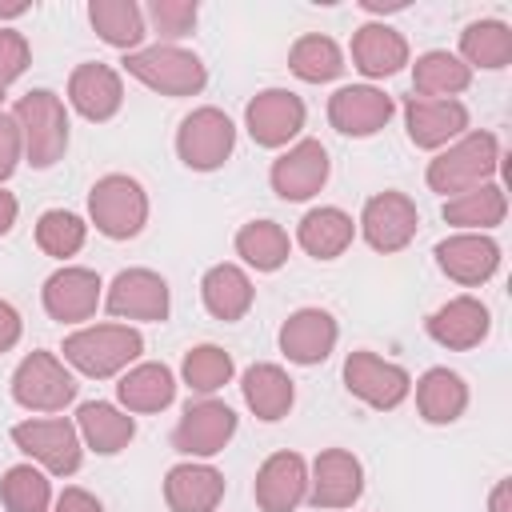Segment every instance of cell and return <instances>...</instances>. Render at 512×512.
<instances>
[{
  "label": "cell",
  "instance_id": "obj_1",
  "mask_svg": "<svg viewBox=\"0 0 512 512\" xmlns=\"http://www.w3.org/2000/svg\"><path fill=\"white\" fill-rule=\"evenodd\" d=\"M500 168V140L492 132H464L460 140H452L448 148H440L432 160H428V188L440 192L444 200L448 196H460L468 188H480L496 176Z\"/></svg>",
  "mask_w": 512,
  "mask_h": 512
},
{
  "label": "cell",
  "instance_id": "obj_2",
  "mask_svg": "<svg viewBox=\"0 0 512 512\" xmlns=\"http://www.w3.org/2000/svg\"><path fill=\"white\" fill-rule=\"evenodd\" d=\"M64 364H72L80 376L108 380L120 376L132 360L144 352V336L132 324H88L64 336Z\"/></svg>",
  "mask_w": 512,
  "mask_h": 512
},
{
  "label": "cell",
  "instance_id": "obj_3",
  "mask_svg": "<svg viewBox=\"0 0 512 512\" xmlns=\"http://www.w3.org/2000/svg\"><path fill=\"white\" fill-rule=\"evenodd\" d=\"M12 120L20 128L24 140V160L32 168H52L56 160H64L68 148V112L64 100L52 88H32L16 100Z\"/></svg>",
  "mask_w": 512,
  "mask_h": 512
},
{
  "label": "cell",
  "instance_id": "obj_4",
  "mask_svg": "<svg viewBox=\"0 0 512 512\" xmlns=\"http://www.w3.org/2000/svg\"><path fill=\"white\" fill-rule=\"evenodd\" d=\"M120 64L132 80H140L144 88H152L160 96H196L208 84L204 60L180 44H152V48L124 52Z\"/></svg>",
  "mask_w": 512,
  "mask_h": 512
},
{
  "label": "cell",
  "instance_id": "obj_5",
  "mask_svg": "<svg viewBox=\"0 0 512 512\" xmlns=\"http://www.w3.org/2000/svg\"><path fill=\"white\" fill-rule=\"evenodd\" d=\"M88 216L100 236L132 240L148 224V192L140 188V180H132L124 172H108L88 192Z\"/></svg>",
  "mask_w": 512,
  "mask_h": 512
},
{
  "label": "cell",
  "instance_id": "obj_6",
  "mask_svg": "<svg viewBox=\"0 0 512 512\" xmlns=\"http://www.w3.org/2000/svg\"><path fill=\"white\" fill-rule=\"evenodd\" d=\"M76 376L56 352H28L12 372V400L28 412H64L76 400Z\"/></svg>",
  "mask_w": 512,
  "mask_h": 512
},
{
  "label": "cell",
  "instance_id": "obj_7",
  "mask_svg": "<svg viewBox=\"0 0 512 512\" xmlns=\"http://www.w3.org/2000/svg\"><path fill=\"white\" fill-rule=\"evenodd\" d=\"M12 444L52 476H72L84 464V444L68 416L20 420V424H12Z\"/></svg>",
  "mask_w": 512,
  "mask_h": 512
},
{
  "label": "cell",
  "instance_id": "obj_8",
  "mask_svg": "<svg viewBox=\"0 0 512 512\" xmlns=\"http://www.w3.org/2000/svg\"><path fill=\"white\" fill-rule=\"evenodd\" d=\"M232 148H236V124L228 120V112L212 104L192 108L176 128V156L192 172H216L232 156Z\"/></svg>",
  "mask_w": 512,
  "mask_h": 512
},
{
  "label": "cell",
  "instance_id": "obj_9",
  "mask_svg": "<svg viewBox=\"0 0 512 512\" xmlns=\"http://www.w3.org/2000/svg\"><path fill=\"white\" fill-rule=\"evenodd\" d=\"M344 388L360 404H368L376 412H392V408H400L408 400L412 376L400 364H392V360H384V356H376L368 348H356L344 360Z\"/></svg>",
  "mask_w": 512,
  "mask_h": 512
},
{
  "label": "cell",
  "instance_id": "obj_10",
  "mask_svg": "<svg viewBox=\"0 0 512 512\" xmlns=\"http://www.w3.org/2000/svg\"><path fill=\"white\" fill-rule=\"evenodd\" d=\"M360 236L368 240V248L392 256L400 248H408L416 240V228H420V212H416V200L388 188V192H376L364 200L360 208V220H356Z\"/></svg>",
  "mask_w": 512,
  "mask_h": 512
},
{
  "label": "cell",
  "instance_id": "obj_11",
  "mask_svg": "<svg viewBox=\"0 0 512 512\" xmlns=\"http://www.w3.org/2000/svg\"><path fill=\"white\" fill-rule=\"evenodd\" d=\"M236 424L240 420L224 400H212V396L192 400L172 428V448L188 460H208L228 448V440L236 436Z\"/></svg>",
  "mask_w": 512,
  "mask_h": 512
},
{
  "label": "cell",
  "instance_id": "obj_12",
  "mask_svg": "<svg viewBox=\"0 0 512 512\" xmlns=\"http://www.w3.org/2000/svg\"><path fill=\"white\" fill-rule=\"evenodd\" d=\"M104 308L116 320H144V324H160L168 320L172 296H168V280L152 268H124L116 272V280L104 292Z\"/></svg>",
  "mask_w": 512,
  "mask_h": 512
},
{
  "label": "cell",
  "instance_id": "obj_13",
  "mask_svg": "<svg viewBox=\"0 0 512 512\" xmlns=\"http://www.w3.org/2000/svg\"><path fill=\"white\" fill-rule=\"evenodd\" d=\"M304 120H308V108L288 88H264L244 108V128H248L252 144H260V148H284V144H292L300 136Z\"/></svg>",
  "mask_w": 512,
  "mask_h": 512
},
{
  "label": "cell",
  "instance_id": "obj_14",
  "mask_svg": "<svg viewBox=\"0 0 512 512\" xmlns=\"http://www.w3.org/2000/svg\"><path fill=\"white\" fill-rule=\"evenodd\" d=\"M328 172H332V160H328V148L312 136L288 144V152H280L268 168V184L280 200H312L324 184H328Z\"/></svg>",
  "mask_w": 512,
  "mask_h": 512
},
{
  "label": "cell",
  "instance_id": "obj_15",
  "mask_svg": "<svg viewBox=\"0 0 512 512\" xmlns=\"http://www.w3.org/2000/svg\"><path fill=\"white\" fill-rule=\"evenodd\" d=\"M392 112H396V100L372 84H344L328 96V124L352 140L376 136L392 120Z\"/></svg>",
  "mask_w": 512,
  "mask_h": 512
},
{
  "label": "cell",
  "instance_id": "obj_16",
  "mask_svg": "<svg viewBox=\"0 0 512 512\" xmlns=\"http://www.w3.org/2000/svg\"><path fill=\"white\" fill-rule=\"evenodd\" d=\"M364 496V464L348 448H324L308 472V500L316 508H352Z\"/></svg>",
  "mask_w": 512,
  "mask_h": 512
},
{
  "label": "cell",
  "instance_id": "obj_17",
  "mask_svg": "<svg viewBox=\"0 0 512 512\" xmlns=\"http://www.w3.org/2000/svg\"><path fill=\"white\" fill-rule=\"evenodd\" d=\"M436 264L448 280L464 288H480L500 268V244L488 232H456L436 244Z\"/></svg>",
  "mask_w": 512,
  "mask_h": 512
},
{
  "label": "cell",
  "instance_id": "obj_18",
  "mask_svg": "<svg viewBox=\"0 0 512 512\" xmlns=\"http://www.w3.org/2000/svg\"><path fill=\"white\" fill-rule=\"evenodd\" d=\"M104 284H100V276L92 272V268H80V264H64V268H56L48 280H44V288H40V304H44V312L52 316V320H60V324H80V320H88L92 312H96V304H100V292Z\"/></svg>",
  "mask_w": 512,
  "mask_h": 512
},
{
  "label": "cell",
  "instance_id": "obj_19",
  "mask_svg": "<svg viewBox=\"0 0 512 512\" xmlns=\"http://www.w3.org/2000/svg\"><path fill=\"white\" fill-rule=\"evenodd\" d=\"M260 512H296L308 500V464L300 452H272L252 484Z\"/></svg>",
  "mask_w": 512,
  "mask_h": 512
},
{
  "label": "cell",
  "instance_id": "obj_20",
  "mask_svg": "<svg viewBox=\"0 0 512 512\" xmlns=\"http://www.w3.org/2000/svg\"><path fill=\"white\" fill-rule=\"evenodd\" d=\"M404 124H408V140L424 152H440L452 140H460L468 132V108L460 100H424V96H408L404 100Z\"/></svg>",
  "mask_w": 512,
  "mask_h": 512
},
{
  "label": "cell",
  "instance_id": "obj_21",
  "mask_svg": "<svg viewBox=\"0 0 512 512\" xmlns=\"http://www.w3.org/2000/svg\"><path fill=\"white\" fill-rule=\"evenodd\" d=\"M424 328H428V336H432L440 348H448V352H468V348H476V344L488 340V332H492V312H488V304L476 300V296H452L448 304H440V308L424 320Z\"/></svg>",
  "mask_w": 512,
  "mask_h": 512
},
{
  "label": "cell",
  "instance_id": "obj_22",
  "mask_svg": "<svg viewBox=\"0 0 512 512\" xmlns=\"http://www.w3.org/2000/svg\"><path fill=\"white\" fill-rule=\"evenodd\" d=\"M280 352L292 360V364H324L340 340V324L332 312L324 308H296L284 324H280Z\"/></svg>",
  "mask_w": 512,
  "mask_h": 512
},
{
  "label": "cell",
  "instance_id": "obj_23",
  "mask_svg": "<svg viewBox=\"0 0 512 512\" xmlns=\"http://www.w3.org/2000/svg\"><path fill=\"white\" fill-rule=\"evenodd\" d=\"M68 104L92 120V124H104L112 120L120 108H124V84H120V72L100 64V60H84L72 68L68 76Z\"/></svg>",
  "mask_w": 512,
  "mask_h": 512
},
{
  "label": "cell",
  "instance_id": "obj_24",
  "mask_svg": "<svg viewBox=\"0 0 512 512\" xmlns=\"http://www.w3.org/2000/svg\"><path fill=\"white\" fill-rule=\"evenodd\" d=\"M224 500V472L200 460L172 464L164 476V504L172 512H216Z\"/></svg>",
  "mask_w": 512,
  "mask_h": 512
},
{
  "label": "cell",
  "instance_id": "obj_25",
  "mask_svg": "<svg viewBox=\"0 0 512 512\" xmlns=\"http://www.w3.org/2000/svg\"><path fill=\"white\" fill-rule=\"evenodd\" d=\"M408 64V40L392 28V24H360L352 32V68L368 80H384L396 76Z\"/></svg>",
  "mask_w": 512,
  "mask_h": 512
},
{
  "label": "cell",
  "instance_id": "obj_26",
  "mask_svg": "<svg viewBox=\"0 0 512 512\" xmlns=\"http://www.w3.org/2000/svg\"><path fill=\"white\" fill-rule=\"evenodd\" d=\"M76 432H80V444L92 448L96 456H116V452H124L132 444L136 420L120 404L88 400V404L76 408Z\"/></svg>",
  "mask_w": 512,
  "mask_h": 512
},
{
  "label": "cell",
  "instance_id": "obj_27",
  "mask_svg": "<svg viewBox=\"0 0 512 512\" xmlns=\"http://www.w3.org/2000/svg\"><path fill=\"white\" fill-rule=\"evenodd\" d=\"M356 236V224L344 208L336 204H320V208H308L296 224V244L312 256V260H336L348 252Z\"/></svg>",
  "mask_w": 512,
  "mask_h": 512
},
{
  "label": "cell",
  "instance_id": "obj_28",
  "mask_svg": "<svg viewBox=\"0 0 512 512\" xmlns=\"http://www.w3.org/2000/svg\"><path fill=\"white\" fill-rule=\"evenodd\" d=\"M116 400L124 412H164L176 400V376L160 360L132 364L116 380Z\"/></svg>",
  "mask_w": 512,
  "mask_h": 512
},
{
  "label": "cell",
  "instance_id": "obj_29",
  "mask_svg": "<svg viewBox=\"0 0 512 512\" xmlns=\"http://www.w3.org/2000/svg\"><path fill=\"white\" fill-rule=\"evenodd\" d=\"M200 300H204L208 316H216L224 324H236V320L248 316V308L256 300V288H252V280L240 264H212L200 280Z\"/></svg>",
  "mask_w": 512,
  "mask_h": 512
},
{
  "label": "cell",
  "instance_id": "obj_30",
  "mask_svg": "<svg viewBox=\"0 0 512 512\" xmlns=\"http://www.w3.org/2000/svg\"><path fill=\"white\" fill-rule=\"evenodd\" d=\"M240 392H244V404L252 408V416H256V420H268V424L284 420L288 408H292V400H296L292 376H288L280 364H268V360L252 364V368L240 376Z\"/></svg>",
  "mask_w": 512,
  "mask_h": 512
},
{
  "label": "cell",
  "instance_id": "obj_31",
  "mask_svg": "<svg viewBox=\"0 0 512 512\" xmlns=\"http://www.w3.org/2000/svg\"><path fill=\"white\" fill-rule=\"evenodd\" d=\"M468 408V384L452 368H428L416 380V412L424 424H456Z\"/></svg>",
  "mask_w": 512,
  "mask_h": 512
},
{
  "label": "cell",
  "instance_id": "obj_32",
  "mask_svg": "<svg viewBox=\"0 0 512 512\" xmlns=\"http://www.w3.org/2000/svg\"><path fill=\"white\" fill-rule=\"evenodd\" d=\"M468 84H472V68L448 48H432V52L416 56V64H412V96L456 100Z\"/></svg>",
  "mask_w": 512,
  "mask_h": 512
},
{
  "label": "cell",
  "instance_id": "obj_33",
  "mask_svg": "<svg viewBox=\"0 0 512 512\" xmlns=\"http://www.w3.org/2000/svg\"><path fill=\"white\" fill-rule=\"evenodd\" d=\"M88 24L96 28V36L120 52H136L148 36L144 24V8L136 0H92L88 4Z\"/></svg>",
  "mask_w": 512,
  "mask_h": 512
},
{
  "label": "cell",
  "instance_id": "obj_34",
  "mask_svg": "<svg viewBox=\"0 0 512 512\" xmlns=\"http://www.w3.org/2000/svg\"><path fill=\"white\" fill-rule=\"evenodd\" d=\"M504 216H508V196L492 180L444 200V220L460 232H488V228L504 224Z\"/></svg>",
  "mask_w": 512,
  "mask_h": 512
},
{
  "label": "cell",
  "instance_id": "obj_35",
  "mask_svg": "<svg viewBox=\"0 0 512 512\" xmlns=\"http://www.w3.org/2000/svg\"><path fill=\"white\" fill-rule=\"evenodd\" d=\"M292 240L276 220H248L236 232V256L256 272H276L288 264Z\"/></svg>",
  "mask_w": 512,
  "mask_h": 512
},
{
  "label": "cell",
  "instance_id": "obj_36",
  "mask_svg": "<svg viewBox=\"0 0 512 512\" xmlns=\"http://www.w3.org/2000/svg\"><path fill=\"white\" fill-rule=\"evenodd\" d=\"M460 60L468 68H508L512 60V28L504 20H472L460 32Z\"/></svg>",
  "mask_w": 512,
  "mask_h": 512
},
{
  "label": "cell",
  "instance_id": "obj_37",
  "mask_svg": "<svg viewBox=\"0 0 512 512\" xmlns=\"http://www.w3.org/2000/svg\"><path fill=\"white\" fill-rule=\"evenodd\" d=\"M288 68L304 84H328V80H336L344 72V52H340V44L332 36L308 32L288 48Z\"/></svg>",
  "mask_w": 512,
  "mask_h": 512
},
{
  "label": "cell",
  "instance_id": "obj_38",
  "mask_svg": "<svg viewBox=\"0 0 512 512\" xmlns=\"http://www.w3.org/2000/svg\"><path fill=\"white\" fill-rule=\"evenodd\" d=\"M0 500L8 512H48L52 484H48L44 468H36V464H12L0 476Z\"/></svg>",
  "mask_w": 512,
  "mask_h": 512
},
{
  "label": "cell",
  "instance_id": "obj_39",
  "mask_svg": "<svg viewBox=\"0 0 512 512\" xmlns=\"http://www.w3.org/2000/svg\"><path fill=\"white\" fill-rule=\"evenodd\" d=\"M84 240H88V224H84L76 212H68V208H48V212L36 216V248H40L44 256L68 260V256H76V252L84 248Z\"/></svg>",
  "mask_w": 512,
  "mask_h": 512
},
{
  "label": "cell",
  "instance_id": "obj_40",
  "mask_svg": "<svg viewBox=\"0 0 512 512\" xmlns=\"http://www.w3.org/2000/svg\"><path fill=\"white\" fill-rule=\"evenodd\" d=\"M232 372H236V364H232V356H228L220 344H196V348H188L184 360H180L184 384H188L192 392H200V396L220 392V388L232 380Z\"/></svg>",
  "mask_w": 512,
  "mask_h": 512
},
{
  "label": "cell",
  "instance_id": "obj_41",
  "mask_svg": "<svg viewBox=\"0 0 512 512\" xmlns=\"http://www.w3.org/2000/svg\"><path fill=\"white\" fill-rule=\"evenodd\" d=\"M196 0H152L144 12V24L156 28V36H164V44L184 40L196 28Z\"/></svg>",
  "mask_w": 512,
  "mask_h": 512
},
{
  "label": "cell",
  "instance_id": "obj_42",
  "mask_svg": "<svg viewBox=\"0 0 512 512\" xmlns=\"http://www.w3.org/2000/svg\"><path fill=\"white\" fill-rule=\"evenodd\" d=\"M28 64H32V48H28L24 32L0 24V84H12L16 76H24Z\"/></svg>",
  "mask_w": 512,
  "mask_h": 512
},
{
  "label": "cell",
  "instance_id": "obj_43",
  "mask_svg": "<svg viewBox=\"0 0 512 512\" xmlns=\"http://www.w3.org/2000/svg\"><path fill=\"white\" fill-rule=\"evenodd\" d=\"M24 160V140H20V128L12 120V112H0V184L16 172V164Z\"/></svg>",
  "mask_w": 512,
  "mask_h": 512
},
{
  "label": "cell",
  "instance_id": "obj_44",
  "mask_svg": "<svg viewBox=\"0 0 512 512\" xmlns=\"http://www.w3.org/2000/svg\"><path fill=\"white\" fill-rule=\"evenodd\" d=\"M52 512H104V504L84 488H64L52 504Z\"/></svg>",
  "mask_w": 512,
  "mask_h": 512
},
{
  "label": "cell",
  "instance_id": "obj_45",
  "mask_svg": "<svg viewBox=\"0 0 512 512\" xmlns=\"http://www.w3.org/2000/svg\"><path fill=\"white\" fill-rule=\"evenodd\" d=\"M20 332H24L20 312H16L8 300H0V352H12V348L20 344Z\"/></svg>",
  "mask_w": 512,
  "mask_h": 512
},
{
  "label": "cell",
  "instance_id": "obj_46",
  "mask_svg": "<svg viewBox=\"0 0 512 512\" xmlns=\"http://www.w3.org/2000/svg\"><path fill=\"white\" fill-rule=\"evenodd\" d=\"M16 216H20V204H16V196L0 188V236H8V232H12Z\"/></svg>",
  "mask_w": 512,
  "mask_h": 512
},
{
  "label": "cell",
  "instance_id": "obj_47",
  "mask_svg": "<svg viewBox=\"0 0 512 512\" xmlns=\"http://www.w3.org/2000/svg\"><path fill=\"white\" fill-rule=\"evenodd\" d=\"M488 512H512V480H496L488 496Z\"/></svg>",
  "mask_w": 512,
  "mask_h": 512
},
{
  "label": "cell",
  "instance_id": "obj_48",
  "mask_svg": "<svg viewBox=\"0 0 512 512\" xmlns=\"http://www.w3.org/2000/svg\"><path fill=\"white\" fill-rule=\"evenodd\" d=\"M360 8L364 12H396V8H404V0H388V4L384 0H360Z\"/></svg>",
  "mask_w": 512,
  "mask_h": 512
},
{
  "label": "cell",
  "instance_id": "obj_49",
  "mask_svg": "<svg viewBox=\"0 0 512 512\" xmlns=\"http://www.w3.org/2000/svg\"><path fill=\"white\" fill-rule=\"evenodd\" d=\"M28 12V0H12V4H0V24L4 20H16V16H24Z\"/></svg>",
  "mask_w": 512,
  "mask_h": 512
},
{
  "label": "cell",
  "instance_id": "obj_50",
  "mask_svg": "<svg viewBox=\"0 0 512 512\" xmlns=\"http://www.w3.org/2000/svg\"><path fill=\"white\" fill-rule=\"evenodd\" d=\"M4 88H8V84H0V104H4Z\"/></svg>",
  "mask_w": 512,
  "mask_h": 512
}]
</instances>
